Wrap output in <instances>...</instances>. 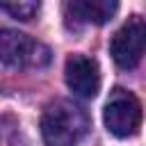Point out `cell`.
Returning <instances> with one entry per match:
<instances>
[{
    "instance_id": "cell-2",
    "label": "cell",
    "mask_w": 146,
    "mask_h": 146,
    "mask_svg": "<svg viewBox=\"0 0 146 146\" xmlns=\"http://www.w3.org/2000/svg\"><path fill=\"white\" fill-rule=\"evenodd\" d=\"M0 62L11 68H41L50 62V48L18 30H0Z\"/></svg>"
},
{
    "instance_id": "cell-1",
    "label": "cell",
    "mask_w": 146,
    "mask_h": 146,
    "mask_svg": "<svg viewBox=\"0 0 146 146\" xmlns=\"http://www.w3.org/2000/svg\"><path fill=\"white\" fill-rule=\"evenodd\" d=\"M89 130V114L71 100H52L41 114V137L46 146H78Z\"/></svg>"
},
{
    "instance_id": "cell-4",
    "label": "cell",
    "mask_w": 146,
    "mask_h": 146,
    "mask_svg": "<svg viewBox=\"0 0 146 146\" xmlns=\"http://www.w3.org/2000/svg\"><path fill=\"white\" fill-rule=\"evenodd\" d=\"M144 43H146V25L141 16H130L128 23H123L121 30L112 36L110 52L121 68H135L141 62Z\"/></svg>"
},
{
    "instance_id": "cell-3",
    "label": "cell",
    "mask_w": 146,
    "mask_h": 146,
    "mask_svg": "<svg viewBox=\"0 0 146 146\" xmlns=\"http://www.w3.org/2000/svg\"><path fill=\"white\" fill-rule=\"evenodd\" d=\"M103 121L107 125V130L114 137H132L139 132L141 125V103L135 94L116 87L107 103H105V112H103Z\"/></svg>"
},
{
    "instance_id": "cell-6",
    "label": "cell",
    "mask_w": 146,
    "mask_h": 146,
    "mask_svg": "<svg viewBox=\"0 0 146 146\" xmlns=\"http://www.w3.org/2000/svg\"><path fill=\"white\" fill-rule=\"evenodd\" d=\"M116 9H119V2H114V0H71V2H66V16L73 18V23L103 25L116 14Z\"/></svg>"
},
{
    "instance_id": "cell-5",
    "label": "cell",
    "mask_w": 146,
    "mask_h": 146,
    "mask_svg": "<svg viewBox=\"0 0 146 146\" xmlns=\"http://www.w3.org/2000/svg\"><path fill=\"white\" fill-rule=\"evenodd\" d=\"M64 78L68 89L80 98H94L100 89V71L96 59L87 55H71L66 59Z\"/></svg>"
},
{
    "instance_id": "cell-7",
    "label": "cell",
    "mask_w": 146,
    "mask_h": 146,
    "mask_svg": "<svg viewBox=\"0 0 146 146\" xmlns=\"http://www.w3.org/2000/svg\"><path fill=\"white\" fill-rule=\"evenodd\" d=\"M0 9L7 11V14H11L14 18L30 21L39 11V2H0Z\"/></svg>"
}]
</instances>
